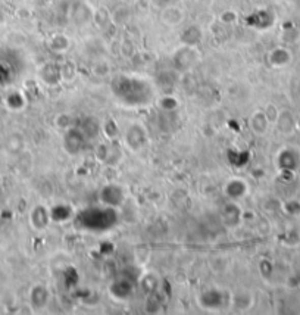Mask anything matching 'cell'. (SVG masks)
<instances>
[{
    "label": "cell",
    "instance_id": "ba28073f",
    "mask_svg": "<svg viewBox=\"0 0 300 315\" xmlns=\"http://www.w3.org/2000/svg\"><path fill=\"white\" fill-rule=\"evenodd\" d=\"M149 2L153 8H156V9H159V11H162L166 6H169V5L174 3V0H149Z\"/></svg>",
    "mask_w": 300,
    "mask_h": 315
},
{
    "label": "cell",
    "instance_id": "52a82bcc",
    "mask_svg": "<svg viewBox=\"0 0 300 315\" xmlns=\"http://www.w3.org/2000/svg\"><path fill=\"white\" fill-rule=\"evenodd\" d=\"M219 18H221V21L224 24H232V22L237 21V14L232 12V11H225V12H222V15Z\"/></svg>",
    "mask_w": 300,
    "mask_h": 315
},
{
    "label": "cell",
    "instance_id": "6da1fadb",
    "mask_svg": "<svg viewBox=\"0 0 300 315\" xmlns=\"http://www.w3.org/2000/svg\"><path fill=\"white\" fill-rule=\"evenodd\" d=\"M184 11L177 5H169L161 11V22L166 27H177L184 21Z\"/></svg>",
    "mask_w": 300,
    "mask_h": 315
},
{
    "label": "cell",
    "instance_id": "5b68a950",
    "mask_svg": "<svg viewBox=\"0 0 300 315\" xmlns=\"http://www.w3.org/2000/svg\"><path fill=\"white\" fill-rule=\"evenodd\" d=\"M128 18H130V12H128V8H125V6H119L112 12V21L118 25L127 22Z\"/></svg>",
    "mask_w": 300,
    "mask_h": 315
},
{
    "label": "cell",
    "instance_id": "3957f363",
    "mask_svg": "<svg viewBox=\"0 0 300 315\" xmlns=\"http://www.w3.org/2000/svg\"><path fill=\"white\" fill-rule=\"evenodd\" d=\"M50 47L55 50V52H65L68 50L69 47V39L64 34H55L50 40Z\"/></svg>",
    "mask_w": 300,
    "mask_h": 315
},
{
    "label": "cell",
    "instance_id": "277c9868",
    "mask_svg": "<svg viewBox=\"0 0 300 315\" xmlns=\"http://www.w3.org/2000/svg\"><path fill=\"white\" fill-rule=\"evenodd\" d=\"M269 59H271V64H273V65H278V61H281V65H286L287 62L290 61V53L287 52L286 49L278 47V49H275L274 52H271Z\"/></svg>",
    "mask_w": 300,
    "mask_h": 315
},
{
    "label": "cell",
    "instance_id": "7a4b0ae2",
    "mask_svg": "<svg viewBox=\"0 0 300 315\" xmlns=\"http://www.w3.org/2000/svg\"><path fill=\"white\" fill-rule=\"evenodd\" d=\"M200 40H202V30L197 25L187 27L181 34V41L184 43V46H196L197 43H200Z\"/></svg>",
    "mask_w": 300,
    "mask_h": 315
},
{
    "label": "cell",
    "instance_id": "8992f818",
    "mask_svg": "<svg viewBox=\"0 0 300 315\" xmlns=\"http://www.w3.org/2000/svg\"><path fill=\"white\" fill-rule=\"evenodd\" d=\"M92 71L97 77H105V75H108L110 72L109 62L108 61H99V62H96L95 65H93Z\"/></svg>",
    "mask_w": 300,
    "mask_h": 315
}]
</instances>
